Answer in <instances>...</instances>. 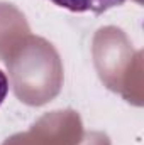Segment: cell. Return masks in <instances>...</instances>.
I'll return each mask as SVG.
<instances>
[{
    "label": "cell",
    "mask_w": 144,
    "mask_h": 145,
    "mask_svg": "<svg viewBox=\"0 0 144 145\" xmlns=\"http://www.w3.org/2000/svg\"><path fill=\"white\" fill-rule=\"evenodd\" d=\"M49 2L70 12H76V14H83V12L104 14L114 7L122 5L126 0H49Z\"/></svg>",
    "instance_id": "cell-1"
},
{
    "label": "cell",
    "mask_w": 144,
    "mask_h": 145,
    "mask_svg": "<svg viewBox=\"0 0 144 145\" xmlns=\"http://www.w3.org/2000/svg\"><path fill=\"white\" fill-rule=\"evenodd\" d=\"M7 93H9V79H7V76L3 72L0 71V105L3 103Z\"/></svg>",
    "instance_id": "cell-2"
}]
</instances>
